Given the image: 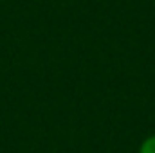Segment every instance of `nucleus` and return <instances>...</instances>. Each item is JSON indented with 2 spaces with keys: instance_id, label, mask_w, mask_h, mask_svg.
I'll return each instance as SVG.
<instances>
[{
  "instance_id": "f257e3e1",
  "label": "nucleus",
  "mask_w": 155,
  "mask_h": 153,
  "mask_svg": "<svg viewBox=\"0 0 155 153\" xmlns=\"http://www.w3.org/2000/svg\"><path fill=\"white\" fill-rule=\"evenodd\" d=\"M139 153H155V135L153 137H148V139L141 144Z\"/></svg>"
}]
</instances>
